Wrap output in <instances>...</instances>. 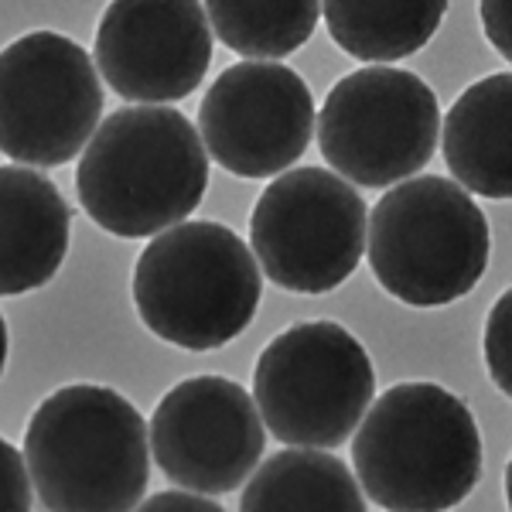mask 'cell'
Returning <instances> with one entry per match:
<instances>
[{
	"mask_svg": "<svg viewBox=\"0 0 512 512\" xmlns=\"http://www.w3.org/2000/svg\"><path fill=\"white\" fill-rule=\"evenodd\" d=\"M209 154L175 106H123L96 127L76 168L82 212L123 239L158 236L198 209Z\"/></svg>",
	"mask_w": 512,
	"mask_h": 512,
	"instance_id": "1",
	"label": "cell"
},
{
	"mask_svg": "<svg viewBox=\"0 0 512 512\" xmlns=\"http://www.w3.org/2000/svg\"><path fill=\"white\" fill-rule=\"evenodd\" d=\"M24 465L48 512H134L151 478V437L117 390L62 386L28 420Z\"/></svg>",
	"mask_w": 512,
	"mask_h": 512,
	"instance_id": "2",
	"label": "cell"
},
{
	"mask_svg": "<svg viewBox=\"0 0 512 512\" xmlns=\"http://www.w3.org/2000/svg\"><path fill=\"white\" fill-rule=\"evenodd\" d=\"M355 482L386 512H444L482 475V434L437 383H396L369 403L352 441Z\"/></svg>",
	"mask_w": 512,
	"mask_h": 512,
	"instance_id": "3",
	"label": "cell"
},
{
	"mask_svg": "<svg viewBox=\"0 0 512 512\" xmlns=\"http://www.w3.org/2000/svg\"><path fill=\"white\" fill-rule=\"evenodd\" d=\"M260 267L246 239L219 222H181L144 246L134 267L137 315L164 342L209 352L250 328Z\"/></svg>",
	"mask_w": 512,
	"mask_h": 512,
	"instance_id": "4",
	"label": "cell"
},
{
	"mask_svg": "<svg viewBox=\"0 0 512 512\" xmlns=\"http://www.w3.org/2000/svg\"><path fill=\"white\" fill-rule=\"evenodd\" d=\"M482 209L451 178L414 175L373 205L366 256L386 294L410 308H441L472 294L489 267Z\"/></svg>",
	"mask_w": 512,
	"mask_h": 512,
	"instance_id": "5",
	"label": "cell"
},
{
	"mask_svg": "<svg viewBox=\"0 0 512 512\" xmlns=\"http://www.w3.org/2000/svg\"><path fill=\"white\" fill-rule=\"evenodd\" d=\"M376 396L369 352L335 321H301L260 352L253 403L267 431L291 448H342Z\"/></svg>",
	"mask_w": 512,
	"mask_h": 512,
	"instance_id": "6",
	"label": "cell"
},
{
	"mask_svg": "<svg viewBox=\"0 0 512 512\" xmlns=\"http://www.w3.org/2000/svg\"><path fill=\"white\" fill-rule=\"evenodd\" d=\"M318 147L342 181L386 188L414 178L437 151V96L414 72L369 65L338 79L315 117Z\"/></svg>",
	"mask_w": 512,
	"mask_h": 512,
	"instance_id": "7",
	"label": "cell"
},
{
	"mask_svg": "<svg viewBox=\"0 0 512 512\" xmlns=\"http://www.w3.org/2000/svg\"><path fill=\"white\" fill-rule=\"evenodd\" d=\"M366 202L325 168H294L263 188L250 216L253 260L277 287L328 294L366 253Z\"/></svg>",
	"mask_w": 512,
	"mask_h": 512,
	"instance_id": "8",
	"label": "cell"
},
{
	"mask_svg": "<svg viewBox=\"0 0 512 512\" xmlns=\"http://www.w3.org/2000/svg\"><path fill=\"white\" fill-rule=\"evenodd\" d=\"M103 113L89 52L59 31H31L0 52V154L21 168L79 158Z\"/></svg>",
	"mask_w": 512,
	"mask_h": 512,
	"instance_id": "9",
	"label": "cell"
},
{
	"mask_svg": "<svg viewBox=\"0 0 512 512\" xmlns=\"http://www.w3.org/2000/svg\"><path fill=\"white\" fill-rule=\"evenodd\" d=\"M315 99L308 82L277 62H236L198 106V137L229 175L274 178L308 151Z\"/></svg>",
	"mask_w": 512,
	"mask_h": 512,
	"instance_id": "10",
	"label": "cell"
},
{
	"mask_svg": "<svg viewBox=\"0 0 512 512\" xmlns=\"http://www.w3.org/2000/svg\"><path fill=\"white\" fill-rule=\"evenodd\" d=\"M147 437L161 472L195 495L236 492L267 448L253 396L222 376H192L164 393Z\"/></svg>",
	"mask_w": 512,
	"mask_h": 512,
	"instance_id": "11",
	"label": "cell"
},
{
	"mask_svg": "<svg viewBox=\"0 0 512 512\" xmlns=\"http://www.w3.org/2000/svg\"><path fill=\"white\" fill-rule=\"evenodd\" d=\"M212 62L205 4L120 0L96 28V69L134 103H175L202 86Z\"/></svg>",
	"mask_w": 512,
	"mask_h": 512,
	"instance_id": "12",
	"label": "cell"
},
{
	"mask_svg": "<svg viewBox=\"0 0 512 512\" xmlns=\"http://www.w3.org/2000/svg\"><path fill=\"white\" fill-rule=\"evenodd\" d=\"M72 212L41 171L0 164V297L38 291L69 253Z\"/></svg>",
	"mask_w": 512,
	"mask_h": 512,
	"instance_id": "13",
	"label": "cell"
},
{
	"mask_svg": "<svg viewBox=\"0 0 512 512\" xmlns=\"http://www.w3.org/2000/svg\"><path fill=\"white\" fill-rule=\"evenodd\" d=\"M512 76L478 79L451 103L441 123L444 161L454 185L482 198L512 195Z\"/></svg>",
	"mask_w": 512,
	"mask_h": 512,
	"instance_id": "14",
	"label": "cell"
},
{
	"mask_svg": "<svg viewBox=\"0 0 512 512\" xmlns=\"http://www.w3.org/2000/svg\"><path fill=\"white\" fill-rule=\"evenodd\" d=\"M239 512H366V499L342 458L287 448L250 475Z\"/></svg>",
	"mask_w": 512,
	"mask_h": 512,
	"instance_id": "15",
	"label": "cell"
},
{
	"mask_svg": "<svg viewBox=\"0 0 512 512\" xmlns=\"http://www.w3.org/2000/svg\"><path fill=\"white\" fill-rule=\"evenodd\" d=\"M444 11H448L444 0H431V4H342L338 0L321 7V18L345 55L386 65L420 52L441 28Z\"/></svg>",
	"mask_w": 512,
	"mask_h": 512,
	"instance_id": "16",
	"label": "cell"
},
{
	"mask_svg": "<svg viewBox=\"0 0 512 512\" xmlns=\"http://www.w3.org/2000/svg\"><path fill=\"white\" fill-rule=\"evenodd\" d=\"M205 18L229 52L243 55L246 62H277L315 35L321 7L311 0H297V4L212 0L205 4Z\"/></svg>",
	"mask_w": 512,
	"mask_h": 512,
	"instance_id": "17",
	"label": "cell"
},
{
	"mask_svg": "<svg viewBox=\"0 0 512 512\" xmlns=\"http://www.w3.org/2000/svg\"><path fill=\"white\" fill-rule=\"evenodd\" d=\"M485 366L502 393H512V291H502L485 318Z\"/></svg>",
	"mask_w": 512,
	"mask_h": 512,
	"instance_id": "18",
	"label": "cell"
},
{
	"mask_svg": "<svg viewBox=\"0 0 512 512\" xmlns=\"http://www.w3.org/2000/svg\"><path fill=\"white\" fill-rule=\"evenodd\" d=\"M0 512H31V478L24 454L0 437Z\"/></svg>",
	"mask_w": 512,
	"mask_h": 512,
	"instance_id": "19",
	"label": "cell"
},
{
	"mask_svg": "<svg viewBox=\"0 0 512 512\" xmlns=\"http://www.w3.org/2000/svg\"><path fill=\"white\" fill-rule=\"evenodd\" d=\"M482 14V28H485V38L492 41V48L502 55V59H512V41H509V18H512V7L506 0H485L478 7Z\"/></svg>",
	"mask_w": 512,
	"mask_h": 512,
	"instance_id": "20",
	"label": "cell"
},
{
	"mask_svg": "<svg viewBox=\"0 0 512 512\" xmlns=\"http://www.w3.org/2000/svg\"><path fill=\"white\" fill-rule=\"evenodd\" d=\"M134 512H226L219 502L205 499V495L195 492H158L151 499H144Z\"/></svg>",
	"mask_w": 512,
	"mask_h": 512,
	"instance_id": "21",
	"label": "cell"
},
{
	"mask_svg": "<svg viewBox=\"0 0 512 512\" xmlns=\"http://www.w3.org/2000/svg\"><path fill=\"white\" fill-rule=\"evenodd\" d=\"M7 366V321L0 315V373H4Z\"/></svg>",
	"mask_w": 512,
	"mask_h": 512,
	"instance_id": "22",
	"label": "cell"
}]
</instances>
